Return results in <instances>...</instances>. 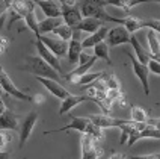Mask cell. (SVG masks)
<instances>
[{
  "label": "cell",
  "mask_w": 160,
  "mask_h": 159,
  "mask_svg": "<svg viewBox=\"0 0 160 159\" xmlns=\"http://www.w3.org/2000/svg\"><path fill=\"white\" fill-rule=\"evenodd\" d=\"M77 6H79L80 12H82V17L98 18L103 23L122 24V18L113 17L106 11L104 0H77Z\"/></svg>",
  "instance_id": "obj_1"
},
{
  "label": "cell",
  "mask_w": 160,
  "mask_h": 159,
  "mask_svg": "<svg viewBox=\"0 0 160 159\" xmlns=\"http://www.w3.org/2000/svg\"><path fill=\"white\" fill-rule=\"evenodd\" d=\"M23 68L30 71L32 74H35V77H45V79H53L58 82L61 79V74L39 56H27L26 65Z\"/></svg>",
  "instance_id": "obj_2"
},
{
  "label": "cell",
  "mask_w": 160,
  "mask_h": 159,
  "mask_svg": "<svg viewBox=\"0 0 160 159\" xmlns=\"http://www.w3.org/2000/svg\"><path fill=\"white\" fill-rule=\"evenodd\" d=\"M0 88H2V93L9 94V96L15 97L17 100H21V102H32V97L27 96L26 93H23V91L12 82V79L9 77V74L5 71L3 67H0Z\"/></svg>",
  "instance_id": "obj_3"
},
{
  "label": "cell",
  "mask_w": 160,
  "mask_h": 159,
  "mask_svg": "<svg viewBox=\"0 0 160 159\" xmlns=\"http://www.w3.org/2000/svg\"><path fill=\"white\" fill-rule=\"evenodd\" d=\"M38 118H39V115L36 111H32V112H29V114L24 117V120L20 123L18 126V140H20V149H23L24 147V144L29 141V138H30V135L33 132V129H35V124L38 121Z\"/></svg>",
  "instance_id": "obj_4"
},
{
  "label": "cell",
  "mask_w": 160,
  "mask_h": 159,
  "mask_svg": "<svg viewBox=\"0 0 160 159\" xmlns=\"http://www.w3.org/2000/svg\"><path fill=\"white\" fill-rule=\"evenodd\" d=\"M127 56H128V59L132 61V67H133L134 76L141 80V85H142L145 96H150V70H148V65L139 62L132 53H127Z\"/></svg>",
  "instance_id": "obj_5"
},
{
  "label": "cell",
  "mask_w": 160,
  "mask_h": 159,
  "mask_svg": "<svg viewBox=\"0 0 160 159\" xmlns=\"http://www.w3.org/2000/svg\"><path fill=\"white\" fill-rule=\"evenodd\" d=\"M36 40H39L41 43H44L45 47H47L50 52H53L59 59L67 55L68 43L63 41V40H61V38H58V36H54V35H39Z\"/></svg>",
  "instance_id": "obj_6"
},
{
  "label": "cell",
  "mask_w": 160,
  "mask_h": 159,
  "mask_svg": "<svg viewBox=\"0 0 160 159\" xmlns=\"http://www.w3.org/2000/svg\"><path fill=\"white\" fill-rule=\"evenodd\" d=\"M80 146H82V159H100V156L103 155V150L98 149V142L92 140L89 135L82 133Z\"/></svg>",
  "instance_id": "obj_7"
},
{
  "label": "cell",
  "mask_w": 160,
  "mask_h": 159,
  "mask_svg": "<svg viewBox=\"0 0 160 159\" xmlns=\"http://www.w3.org/2000/svg\"><path fill=\"white\" fill-rule=\"evenodd\" d=\"M130 36L132 34L125 29L122 24L109 29L106 35V43L109 44V47H116V45H122L130 43Z\"/></svg>",
  "instance_id": "obj_8"
},
{
  "label": "cell",
  "mask_w": 160,
  "mask_h": 159,
  "mask_svg": "<svg viewBox=\"0 0 160 159\" xmlns=\"http://www.w3.org/2000/svg\"><path fill=\"white\" fill-rule=\"evenodd\" d=\"M89 124H91L89 117H72L71 121L67 124V126L58 127V129H53V130H47V132H44V135L59 133V132H68V130H77V132H80V133H86Z\"/></svg>",
  "instance_id": "obj_9"
},
{
  "label": "cell",
  "mask_w": 160,
  "mask_h": 159,
  "mask_svg": "<svg viewBox=\"0 0 160 159\" xmlns=\"http://www.w3.org/2000/svg\"><path fill=\"white\" fill-rule=\"evenodd\" d=\"M35 47H36V52H38V56H39L41 59H44L48 65H52L59 74H62L63 70H62V65H61L59 58H58L53 52H50V50L44 45V43H41L39 40H36L35 41Z\"/></svg>",
  "instance_id": "obj_10"
},
{
  "label": "cell",
  "mask_w": 160,
  "mask_h": 159,
  "mask_svg": "<svg viewBox=\"0 0 160 159\" xmlns=\"http://www.w3.org/2000/svg\"><path fill=\"white\" fill-rule=\"evenodd\" d=\"M61 17L63 23L71 27H76L82 20V12L77 5H61Z\"/></svg>",
  "instance_id": "obj_11"
},
{
  "label": "cell",
  "mask_w": 160,
  "mask_h": 159,
  "mask_svg": "<svg viewBox=\"0 0 160 159\" xmlns=\"http://www.w3.org/2000/svg\"><path fill=\"white\" fill-rule=\"evenodd\" d=\"M36 80H38V82H39V83L50 93V94H53L54 97H58L59 100H63L65 97H68V96L71 94L67 88H63L58 80L45 79V77H36Z\"/></svg>",
  "instance_id": "obj_12"
},
{
  "label": "cell",
  "mask_w": 160,
  "mask_h": 159,
  "mask_svg": "<svg viewBox=\"0 0 160 159\" xmlns=\"http://www.w3.org/2000/svg\"><path fill=\"white\" fill-rule=\"evenodd\" d=\"M89 120L92 121L94 124H97L98 127L101 129H109V127H119L121 124L124 123V120L121 118H113L110 117L109 114H95V115H91Z\"/></svg>",
  "instance_id": "obj_13"
},
{
  "label": "cell",
  "mask_w": 160,
  "mask_h": 159,
  "mask_svg": "<svg viewBox=\"0 0 160 159\" xmlns=\"http://www.w3.org/2000/svg\"><path fill=\"white\" fill-rule=\"evenodd\" d=\"M33 2L44 12L45 17H61V3L58 0H33Z\"/></svg>",
  "instance_id": "obj_14"
},
{
  "label": "cell",
  "mask_w": 160,
  "mask_h": 159,
  "mask_svg": "<svg viewBox=\"0 0 160 159\" xmlns=\"http://www.w3.org/2000/svg\"><path fill=\"white\" fill-rule=\"evenodd\" d=\"M109 32V27L107 26H101L98 30H95L94 34H89L86 38H83L82 41V47L83 49H92L95 44L101 43V41H106V35Z\"/></svg>",
  "instance_id": "obj_15"
},
{
  "label": "cell",
  "mask_w": 160,
  "mask_h": 159,
  "mask_svg": "<svg viewBox=\"0 0 160 159\" xmlns=\"http://www.w3.org/2000/svg\"><path fill=\"white\" fill-rule=\"evenodd\" d=\"M20 121H18V115H15L12 111L6 109L3 114H0V129L3 130H17Z\"/></svg>",
  "instance_id": "obj_16"
},
{
  "label": "cell",
  "mask_w": 160,
  "mask_h": 159,
  "mask_svg": "<svg viewBox=\"0 0 160 159\" xmlns=\"http://www.w3.org/2000/svg\"><path fill=\"white\" fill-rule=\"evenodd\" d=\"M86 100H89L88 96H74V94H70L68 97H65L63 100H61L62 103H61V108H59V114L65 115L67 112H70L72 108H76L77 105L86 102Z\"/></svg>",
  "instance_id": "obj_17"
},
{
  "label": "cell",
  "mask_w": 160,
  "mask_h": 159,
  "mask_svg": "<svg viewBox=\"0 0 160 159\" xmlns=\"http://www.w3.org/2000/svg\"><path fill=\"white\" fill-rule=\"evenodd\" d=\"M63 20L62 17H45L44 20H41L38 23V32L39 35H47L52 34L59 24H62Z\"/></svg>",
  "instance_id": "obj_18"
},
{
  "label": "cell",
  "mask_w": 160,
  "mask_h": 159,
  "mask_svg": "<svg viewBox=\"0 0 160 159\" xmlns=\"http://www.w3.org/2000/svg\"><path fill=\"white\" fill-rule=\"evenodd\" d=\"M101 24H104L101 20H98V18H92V17H83L82 20L79 21V24L76 26V29H79L82 30L83 34H94L95 30H98Z\"/></svg>",
  "instance_id": "obj_19"
},
{
  "label": "cell",
  "mask_w": 160,
  "mask_h": 159,
  "mask_svg": "<svg viewBox=\"0 0 160 159\" xmlns=\"http://www.w3.org/2000/svg\"><path fill=\"white\" fill-rule=\"evenodd\" d=\"M130 44H132L134 53H136V59H138V61L142 62V64H148V62H150L151 55H150V52H148L147 49H143L142 44H141L139 40H138V36L134 35V34H132V36H130Z\"/></svg>",
  "instance_id": "obj_20"
},
{
  "label": "cell",
  "mask_w": 160,
  "mask_h": 159,
  "mask_svg": "<svg viewBox=\"0 0 160 159\" xmlns=\"http://www.w3.org/2000/svg\"><path fill=\"white\" fill-rule=\"evenodd\" d=\"M97 61V58L95 56H92L88 62H85V64H79L74 70H71L70 73H67V74H63V79L65 80H70L72 77H77V76H82V74H85V73H88L92 67H94V64Z\"/></svg>",
  "instance_id": "obj_21"
},
{
  "label": "cell",
  "mask_w": 160,
  "mask_h": 159,
  "mask_svg": "<svg viewBox=\"0 0 160 159\" xmlns=\"http://www.w3.org/2000/svg\"><path fill=\"white\" fill-rule=\"evenodd\" d=\"M104 73V71H103ZM103 73L101 71H98V73H85V74H82V76H77V77H72L70 79L68 82H71L72 85H83V87H86L89 83H92V82H95L97 79H100L101 76H103Z\"/></svg>",
  "instance_id": "obj_22"
},
{
  "label": "cell",
  "mask_w": 160,
  "mask_h": 159,
  "mask_svg": "<svg viewBox=\"0 0 160 159\" xmlns=\"http://www.w3.org/2000/svg\"><path fill=\"white\" fill-rule=\"evenodd\" d=\"M94 56L97 58V59H103V61H106L107 65H112V61H110V49H109V44H107L106 41H101V43H98L95 44L94 47Z\"/></svg>",
  "instance_id": "obj_23"
},
{
  "label": "cell",
  "mask_w": 160,
  "mask_h": 159,
  "mask_svg": "<svg viewBox=\"0 0 160 159\" xmlns=\"http://www.w3.org/2000/svg\"><path fill=\"white\" fill-rule=\"evenodd\" d=\"M122 26H124L130 34H134V32L143 29L142 18H138V17H134V15H127L125 18H122Z\"/></svg>",
  "instance_id": "obj_24"
},
{
  "label": "cell",
  "mask_w": 160,
  "mask_h": 159,
  "mask_svg": "<svg viewBox=\"0 0 160 159\" xmlns=\"http://www.w3.org/2000/svg\"><path fill=\"white\" fill-rule=\"evenodd\" d=\"M148 112L141 106H132L130 109V120L134 123H147L148 121Z\"/></svg>",
  "instance_id": "obj_25"
},
{
  "label": "cell",
  "mask_w": 160,
  "mask_h": 159,
  "mask_svg": "<svg viewBox=\"0 0 160 159\" xmlns=\"http://www.w3.org/2000/svg\"><path fill=\"white\" fill-rule=\"evenodd\" d=\"M23 20H24V23H26L27 29H30V30L36 35V38H38V36H39V32H38V23H39V20H38L35 15V8L30 9L26 15L23 17Z\"/></svg>",
  "instance_id": "obj_26"
},
{
  "label": "cell",
  "mask_w": 160,
  "mask_h": 159,
  "mask_svg": "<svg viewBox=\"0 0 160 159\" xmlns=\"http://www.w3.org/2000/svg\"><path fill=\"white\" fill-rule=\"evenodd\" d=\"M52 35L58 36V38H61V40H63V41L68 43L72 36V27L68 26V24H65V23H62V24H59V26L52 32Z\"/></svg>",
  "instance_id": "obj_27"
},
{
  "label": "cell",
  "mask_w": 160,
  "mask_h": 159,
  "mask_svg": "<svg viewBox=\"0 0 160 159\" xmlns=\"http://www.w3.org/2000/svg\"><path fill=\"white\" fill-rule=\"evenodd\" d=\"M145 138H151V140H160V130L157 127H154L151 124L147 123V126L139 132V140H145Z\"/></svg>",
  "instance_id": "obj_28"
},
{
  "label": "cell",
  "mask_w": 160,
  "mask_h": 159,
  "mask_svg": "<svg viewBox=\"0 0 160 159\" xmlns=\"http://www.w3.org/2000/svg\"><path fill=\"white\" fill-rule=\"evenodd\" d=\"M101 79H103V82H104V85H106L107 89H121V87H119V80L116 79L115 74L103 73Z\"/></svg>",
  "instance_id": "obj_29"
},
{
  "label": "cell",
  "mask_w": 160,
  "mask_h": 159,
  "mask_svg": "<svg viewBox=\"0 0 160 159\" xmlns=\"http://www.w3.org/2000/svg\"><path fill=\"white\" fill-rule=\"evenodd\" d=\"M12 141V133L11 130H3L0 129V151H5L8 149V146Z\"/></svg>",
  "instance_id": "obj_30"
},
{
  "label": "cell",
  "mask_w": 160,
  "mask_h": 159,
  "mask_svg": "<svg viewBox=\"0 0 160 159\" xmlns=\"http://www.w3.org/2000/svg\"><path fill=\"white\" fill-rule=\"evenodd\" d=\"M142 26L143 29H151L156 34H160V20L157 18H150V20H142Z\"/></svg>",
  "instance_id": "obj_31"
},
{
  "label": "cell",
  "mask_w": 160,
  "mask_h": 159,
  "mask_svg": "<svg viewBox=\"0 0 160 159\" xmlns=\"http://www.w3.org/2000/svg\"><path fill=\"white\" fill-rule=\"evenodd\" d=\"M147 65H148V70H150V73H154V74L160 76V62L154 61V59H150V62H148Z\"/></svg>",
  "instance_id": "obj_32"
},
{
  "label": "cell",
  "mask_w": 160,
  "mask_h": 159,
  "mask_svg": "<svg viewBox=\"0 0 160 159\" xmlns=\"http://www.w3.org/2000/svg\"><path fill=\"white\" fill-rule=\"evenodd\" d=\"M133 159H160V151L151 153V155H141V156H134Z\"/></svg>",
  "instance_id": "obj_33"
},
{
  "label": "cell",
  "mask_w": 160,
  "mask_h": 159,
  "mask_svg": "<svg viewBox=\"0 0 160 159\" xmlns=\"http://www.w3.org/2000/svg\"><path fill=\"white\" fill-rule=\"evenodd\" d=\"M8 45H9V40H8V38H5V36L0 35V53L5 52V50L8 49Z\"/></svg>",
  "instance_id": "obj_34"
},
{
  "label": "cell",
  "mask_w": 160,
  "mask_h": 159,
  "mask_svg": "<svg viewBox=\"0 0 160 159\" xmlns=\"http://www.w3.org/2000/svg\"><path fill=\"white\" fill-rule=\"evenodd\" d=\"M6 11H8V3H6V0H0V17L5 15Z\"/></svg>",
  "instance_id": "obj_35"
},
{
  "label": "cell",
  "mask_w": 160,
  "mask_h": 159,
  "mask_svg": "<svg viewBox=\"0 0 160 159\" xmlns=\"http://www.w3.org/2000/svg\"><path fill=\"white\" fill-rule=\"evenodd\" d=\"M148 124H151V126H154V127H157L160 130V117L159 118H148V121H147Z\"/></svg>",
  "instance_id": "obj_36"
},
{
  "label": "cell",
  "mask_w": 160,
  "mask_h": 159,
  "mask_svg": "<svg viewBox=\"0 0 160 159\" xmlns=\"http://www.w3.org/2000/svg\"><path fill=\"white\" fill-rule=\"evenodd\" d=\"M61 5H77V0H58Z\"/></svg>",
  "instance_id": "obj_37"
},
{
  "label": "cell",
  "mask_w": 160,
  "mask_h": 159,
  "mask_svg": "<svg viewBox=\"0 0 160 159\" xmlns=\"http://www.w3.org/2000/svg\"><path fill=\"white\" fill-rule=\"evenodd\" d=\"M109 159H127V156H125V155H122V153H113V155H112Z\"/></svg>",
  "instance_id": "obj_38"
},
{
  "label": "cell",
  "mask_w": 160,
  "mask_h": 159,
  "mask_svg": "<svg viewBox=\"0 0 160 159\" xmlns=\"http://www.w3.org/2000/svg\"><path fill=\"white\" fill-rule=\"evenodd\" d=\"M6 109H8V108H6L5 102H3V98H2V94H0V114H3Z\"/></svg>",
  "instance_id": "obj_39"
},
{
  "label": "cell",
  "mask_w": 160,
  "mask_h": 159,
  "mask_svg": "<svg viewBox=\"0 0 160 159\" xmlns=\"http://www.w3.org/2000/svg\"><path fill=\"white\" fill-rule=\"evenodd\" d=\"M35 102H36V103H42V102H44V96H42V94H36V96H35Z\"/></svg>",
  "instance_id": "obj_40"
},
{
  "label": "cell",
  "mask_w": 160,
  "mask_h": 159,
  "mask_svg": "<svg viewBox=\"0 0 160 159\" xmlns=\"http://www.w3.org/2000/svg\"><path fill=\"white\" fill-rule=\"evenodd\" d=\"M0 159H9V153L6 150H5V151H0Z\"/></svg>",
  "instance_id": "obj_41"
},
{
  "label": "cell",
  "mask_w": 160,
  "mask_h": 159,
  "mask_svg": "<svg viewBox=\"0 0 160 159\" xmlns=\"http://www.w3.org/2000/svg\"><path fill=\"white\" fill-rule=\"evenodd\" d=\"M3 24H5V15H2V17H0V30L3 29Z\"/></svg>",
  "instance_id": "obj_42"
},
{
  "label": "cell",
  "mask_w": 160,
  "mask_h": 159,
  "mask_svg": "<svg viewBox=\"0 0 160 159\" xmlns=\"http://www.w3.org/2000/svg\"><path fill=\"white\" fill-rule=\"evenodd\" d=\"M0 94H2V91H0Z\"/></svg>",
  "instance_id": "obj_43"
},
{
  "label": "cell",
  "mask_w": 160,
  "mask_h": 159,
  "mask_svg": "<svg viewBox=\"0 0 160 159\" xmlns=\"http://www.w3.org/2000/svg\"><path fill=\"white\" fill-rule=\"evenodd\" d=\"M0 91H2V88H0Z\"/></svg>",
  "instance_id": "obj_44"
}]
</instances>
